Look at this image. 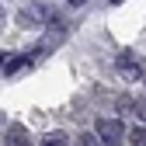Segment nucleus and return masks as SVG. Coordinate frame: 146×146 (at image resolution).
<instances>
[{
  "instance_id": "obj_8",
  "label": "nucleus",
  "mask_w": 146,
  "mask_h": 146,
  "mask_svg": "<svg viewBox=\"0 0 146 146\" xmlns=\"http://www.w3.org/2000/svg\"><path fill=\"white\" fill-rule=\"evenodd\" d=\"M70 4H84V0H70Z\"/></svg>"
},
{
  "instance_id": "obj_1",
  "label": "nucleus",
  "mask_w": 146,
  "mask_h": 146,
  "mask_svg": "<svg viewBox=\"0 0 146 146\" xmlns=\"http://www.w3.org/2000/svg\"><path fill=\"white\" fill-rule=\"evenodd\" d=\"M94 129H98V136H101L104 143H118V139L125 136V125H122L118 118H98Z\"/></svg>"
},
{
  "instance_id": "obj_3",
  "label": "nucleus",
  "mask_w": 146,
  "mask_h": 146,
  "mask_svg": "<svg viewBox=\"0 0 146 146\" xmlns=\"http://www.w3.org/2000/svg\"><path fill=\"white\" fill-rule=\"evenodd\" d=\"M25 139H28V132L21 129V125H11V129H7V143L17 146V143H25Z\"/></svg>"
},
{
  "instance_id": "obj_4",
  "label": "nucleus",
  "mask_w": 146,
  "mask_h": 146,
  "mask_svg": "<svg viewBox=\"0 0 146 146\" xmlns=\"http://www.w3.org/2000/svg\"><path fill=\"white\" fill-rule=\"evenodd\" d=\"M129 143H132V146H146V129H143V125L129 132Z\"/></svg>"
},
{
  "instance_id": "obj_2",
  "label": "nucleus",
  "mask_w": 146,
  "mask_h": 146,
  "mask_svg": "<svg viewBox=\"0 0 146 146\" xmlns=\"http://www.w3.org/2000/svg\"><path fill=\"white\" fill-rule=\"evenodd\" d=\"M115 63H118V70H122L129 80H136V77H139V63L132 59V52H118V59H115Z\"/></svg>"
},
{
  "instance_id": "obj_6",
  "label": "nucleus",
  "mask_w": 146,
  "mask_h": 146,
  "mask_svg": "<svg viewBox=\"0 0 146 146\" xmlns=\"http://www.w3.org/2000/svg\"><path fill=\"white\" fill-rule=\"evenodd\" d=\"M45 143H49V146H63V143H66V136H63V132H49V136H45Z\"/></svg>"
},
{
  "instance_id": "obj_7",
  "label": "nucleus",
  "mask_w": 146,
  "mask_h": 146,
  "mask_svg": "<svg viewBox=\"0 0 146 146\" xmlns=\"http://www.w3.org/2000/svg\"><path fill=\"white\" fill-rule=\"evenodd\" d=\"M4 56H7V52H0V66H4Z\"/></svg>"
},
{
  "instance_id": "obj_5",
  "label": "nucleus",
  "mask_w": 146,
  "mask_h": 146,
  "mask_svg": "<svg viewBox=\"0 0 146 146\" xmlns=\"http://www.w3.org/2000/svg\"><path fill=\"white\" fill-rule=\"evenodd\" d=\"M25 66H28V59H25V56H17V59H11V63H7V73H21Z\"/></svg>"
}]
</instances>
